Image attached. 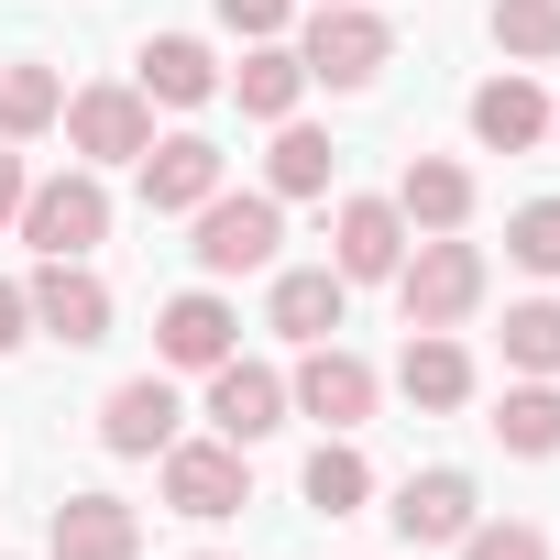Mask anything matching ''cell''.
I'll use <instances>...</instances> for the list:
<instances>
[{
  "mask_svg": "<svg viewBox=\"0 0 560 560\" xmlns=\"http://www.w3.org/2000/svg\"><path fill=\"white\" fill-rule=\"evenodd\" d=\"M396 308H407V330H451V319H472V308H483V242L429 231V242L396 264Z\"/></svg>",
  "mask_w": 560,
  "mask_h": 560,
  "instance_id": "6da1fadb",
  "label": "cell"
},
{
  "mask_svg": "<svg viewBox=\"0 0 560 560\" xmlns=\"http://www.w3.org/2000/svg\"><path fill=\"white\" fill-rule=\"evenodd\" d=\"M275 242H287V198H264V187H253V198H231V187L198 198V242H187L198 275H264Z\"/></svg>",
  "mask_w": 560,
  "mask_h": 560,
  "instance_id": "7a4b0ae2",
  "label": "cell"
},
{
  "mask_svg": "<svg viewBox=\"0 0 560 560\" xmlns=\"http://www.w3.org/2000/svg\"><path fill=\"white\" fill-rule=\"evenodd\" d=\"M385 56H396V34H385V12H363V0H319V23H308V45H298V67H308L319 89H374Z\"/></svg>",
  "mask_w": 560,
  "mask_h": 560,
  "instance_id": "3957f363",
  "label": "cell"
},
{
  "mask_svg": "<svg viewBox=\"0 0 560 560\" xmlns=\"http://www.w3.org/2000/svg\"><path fill=\"white\" fill-rule=\"evenodd\" d=\"M154 462H165V505H176V516H198V527H220V516H242V505H253V472H242V451H231V440H165Z\"/></svg>",
  "mask_w": 560,
  "mask_h": 560,
  "instance_id": "277c9868",
  "label": "cell"
},
{
  "mask_svg": "<svg viewBox=\"0 0 560 560\" xmlns=\"http://www.w3.org/2000/svg\"><path fill=\"white\" fill-rule=\"evenodd\" d=\"M23 298H34V330H45V341H67V352L110 341V287H100V275H89L78 253H45Z\"/></svg>",
  "mask_w": 560,
  "mask_h": 560,
  "instance_id": "5b68a950",
  "label": "cell"
},
{
  "mask_svg": "<svg viewBox=\"0 0 560 560\" xmlns=\"http://www.w3.org/2000/svg\"><path fill=\"white\" fill-rule=\"evenodd\" d=\"M56 121H67V143L89 165H143V143H154V100L143 89H78Z\"/></svg>",
  "mask_w": 560,
  "mask_h": 560,
  "instance_id": "8992f818",
  "label": "cell"
},
{
  "mask_svg": "<svg viewBox=\"0 0 560 560\" xmlns=\"http://www.w3.org/2000/svg\"><path fill=\"white\" fill-rule=\"evenodd\" d=\"M209 429L231 440V451H253V440H275V429H287V374H275V363H209Z\"/></svg>",
  "mask_w": 560,
  "mask_h": 560,
  "instance_id": "52a82bcc",
  "label": "cell"
},
{
  "mask_svg": "<svg viewBox=\"0 0 560 560\" xmlns=\"http://www.w3.org/2000/svg\"><path fill=\"white\" fill-rule=\"evenodd\" d=\"M110 231V198H100V176L78 165V176H45V187H23V242L34 253H89Z\"/></svg>",
  "mask_w": 560,
  "mask_h": 560,
  "instance_id": "ba28073f",
  "label": "cell"
},
{
  "mask_svg": "<svg viewBox=\"0 0 560 560\" xmlns=\"http://www.w3.org/2000/svg\"><path fill=\"white\" fill-rule=\"evenodd\" d=\"M287 407H298V418H319V429H363V418H374V363H363V352H341V341H308V363H298Z\"/></svg>",
  "mask_w": 560,
  "mask_h": 560,
  "instance_id": "9c48e42d",
  "label": "cell"
},
{
  "mask_svg": "<svg viewBox=\"0 0 560 560\" xmlns=\"http://www.w3.org/2000/svg\"><path fill=\"white\" fill-rule=\"evenodd\" d=\"M330 264H341V287L396 275V264H407V220H396V198H341V220H330Z\"/></svg>",
  "mask_w": 560,
  "mask_h": 560,
  "instance_id": "30bf717a",
  "label": "cell"
},
{
  "mask_svg": "<svg viewBox=\"0 0 560 560\" xmlns=\"http://www.w3.org/2000/svg\"><path fill=\"white\" fill-rule=\"evenodd\" d=\"M198 198H220V143H209V132H165V143H143V209L176 220V209H198Z\"/></svg>",
  "mask_w": 560,
  "mask_h": 560,
  "instance_id": "8fae6325",
  "label": "cell"
},
{
  "mask_svg": "<svg viewBox=\"0 0 560 560\" xmlns=\"http://www.w3.org/2000/svg\"><path fill=\"white\" fill-rule=\"evenodd\" d=\"M45 549L56 560H143V516L121 494H67L56 527H45Z\"/></svg>",
  "mask_w": 560,
  "mask_h": 560,
  "instance_id": "7c38bea8",
  "label": "cell"
},
{
  "mask_svg": "<svg viewBox=\"0 0 560 560\" xmlns=\"http://www.w3.org/2000/svg\"><path fill=\"white\" fill-rule=\"evenodd\" d=\"M385 516H396V538H418V549H451V538L472 527V472H451V462H440V472H407Z\"/></svg>",
  "mask_w": 560,
  "mask_h": 560,
  "instance_id": "4fadbf2b",
  "label": "cell"
},
{
  "mask_svg": "<svg viewBox=\"0 0 560 560\" xmlns=\"http://www.w3.org/2000/svg\"><path fill=\"white\" fill-rule=\"evenodd\" d=\"M100 440H110L121 462H154V451L176 440V385H165V374H132V385H110V407H100Z\"/></svg>",
  "mask_w": 560,
  "mask_h": 560,
  "instance_id": "5bb4252c",
  "label": "cell"
},
{
  "mask_svg": "<svg viewBox=\"0 0 560 560\" xmlns=\"http://www.w3.org/2000/svg\"><path fill=\"white\" fill-rule=\"evenodd\" d=\"M472 143H483V154H527V143H549V100H538L527 78H483V89H472Z\"/></svg>",
  "mask_w": 560,
  "mask_h": 560,
  "instance_id": "9a60e30c",
  "label": "cell"
},
{
  "mask_svg": "<svg viewBox=\"0 0 560 560\" xmlns=\"http://www.w3.org/2000/svg\"><path fill=\"white\" fill-rule=\"evenodd\" d=\"M341 308H352L341 264H298V275H275V330H287V341H330Z\"/></svg>",
  "mask_w": 560,
  "mask_h": 560,
  "instance_id": "2e32d148",
  "label": "cell"
},
{
  "mask_svg": "<svg viewBox=\"0 0 560 560\" xmlns=\"http://www.w3.org/2000/svg\"><path fill=\"white\" fill-rule=\"evenodd\" d=\"M396 385H407V407H462V396H472V352H462L451 330H407Z\"/></svg>",
  "mask_w": 560,
  "mask_h": 560,
  "instance_id": "e0dca14e",
  "label": "cell"
},
{
  "mask_svg": "<svg viewBox=\"0 0 560 560\" xmlns=\"http://www.w3.org/2000/svg\"><path fill=\"white\" fill-rule=\"evenodd\" d=\"M396 220H407V231H462V220H472V176L440 165V154H418V165L396 176Z\"/></svg>",
  "mask_w": 560,
  "mask_h": 560,
  "instance_id": "ac0fdd59",
  "label": "cell"
},
{
  "mask_svg": "<svg viewBox=\"0 0 560 560\" xmlns=\"http://www.w3.org/2000/svg\"><path fill=\"white\" fill-rule=\"evenodd\" d=\"M154 352L165 363H187V374H209V363H231V308L198 287V298H176L165 319H154Z\"/></svg>",
  "mask_w": 560,
  "mask_h": 560,
  "instance_id": "d6986e66",
  "label": "cell"
},
{
  "mask_svg": "<svg viewBox=\"0 0 560 560\" xmlns=\"http://www.w3.org/2000/svg\"><path fill=\"white\" fill-rule=\"evenodd\" d=\"M143 100H176V110L220 100V67H209V45H198V34H154V45H143Z\"/></svg>",
  "mask_w": 560,
  "mask_h": 560,
  "instance_id": "ffe728a7",
  "label": "cell"
},
{
  "mask_svg": "<svg viewBox=\"0 0 560 560\" xmlns=\"http://www.w3.org/2000/svg\"><path fill=\"white\" fill-rule=\"evenodd\" d=\"M494 440H505L516 462H549V451H560V385H549V374L505 385V407H494Z\"/></svg>",
  "mask_w": 560,
  "mask_h": 560,
  "instance_id": "44dd1931",
  "label": "cell"
},
{
  "mask_svg": "<svg viewBox=\"0 0 560 560\" xmlns=\"http://www.w3.org/2000/svg\"><path fill=\"white\" fill-rule=\"evenodd\" d=\"M330 132H308V121H287L275 132V154H264V198H330Z\"/></svg>",
  "mask_w": 560,
  "mask_h": 560,
  "instance_id": "7402d4cb",
  "label": "cell"
},
{
  "mask_svg": "<svg viewBox=\"0 0 560 560\" xmlns=\"http://www.w3.org/2000/svg\"><path fill=\"white\" fill-rule=\"evenodd\" d=\"M298 89H308V67H298L287 45H253V56L231 67V100H242L253 121H287V110H298Z\"/></svg>",
  "mask_w": 560,
  "mask_h": 560,
  "instance_id": "603a6c76",
  "label": "cell"
},
{
  "mask_svg": "<svg viewBox=\"0 0 560 560\" xmlns=\"http://www.w3.org/2000/svg\"><path fill=\"white\" fill-rule=\"evenodd\" d=\"M56 110H67L56 67H0V143H34V132H56Z\"/></svg>",
  "mask_w": 560,
  "mask_h": 560,
  "instance_id": "cb8c5ba5",
  "label": "cell"
},
{
  "mask_svg": "<svg viewBox=\"0 0 560 560\" xmlns=\"http://www.w3.org/2000/svg\"><path fill=\"white\" fill-rule=\"evenodd\" d=\"M363 494H374V472H363V451H352V440L330 429V440L308 451V505H319V516H352Z\"/></svg>",
  "mask_w": 560,
  "mask_h": 560,
  "instance_id": "d4e9b609",
  "label": "cell"
},
{
  "mask_svg": "<svg viewBox=\"0 0 560 560\" xmlns=\"http://www.w3.org/2000/svg\"><path fill=\"white\" fill-rule=\"evenodd\" d=\"M494 45L527 56V67H549L560 56V0H494Z\"/></svg>",
  "mask_w": 560,
  "mask_h": 560,
  "instance_id": "484cf974",
  "label": "cell"
},
{
  "mask_svg": "<svg viewBox=\"0 0 560 560\" xmlns=\"http://www.w3.org/2000/svg\"><path fill=\"white\" fill-rule=\"evenodd\" d=\"M505 363H516V374H560V308H549V298L505 308Z\"/></svg>",
  "mask_w": 560,
  "mask_h": 560,
  "instance_id": "4316f807",
  "label": "cell"
},
{
  "mask_svg": "<svg viewBox=\"0 0 560 560\" xmlns=\"http://www.w3.org/2000/svg\"><path fill=\"white\" fill-rule=\"evenodd\" d=\"M505 253H516L527 275H560V198H527V209L505 220Z\"/></svg>",
  "mask_w": 560,
  "mask_h": 560,
  "instance_id": "83f0119b",
  "label": "cell"
},
{
  "mask_svg": "<svg viewBox=\"0 0 560 560\" xmlns=\"http://www.w3.org/2000/svg\"><path fill=\"white\" fill-rule=\"evenodd\" d=\"M451 549H462V560H549V538H538V527H516V516H505V527H483V516H472Z\"/></svg>",
  "mask_w": 560,
  "mask_h": 560,
  "instance_id": "f1b7e54d",
  "label": "cell"
},
{
  "mask_svg": "<svg viewBox=\"0 0 560 560\" xmlns=\"http://www.w3.org/2000/svg\"><path fill=\"white\" fill-rule=\"evenodd\" d=\"M287 12H298V0H220V23H231L242 45H275V34H287Z\"/></svg>",
  "mask_w": 560,
  "mask_h": 560,
  "instance_id": "f546056e",
  "label": "cell"
},
{
  "mask_svg": "<svg viewBox=\"0 0 560 560\" xmlns=\"http://www.w3.org/2000/svg\"><path fill=\"white\" fill-rule=\"evenodd\" d=\"M23 330H34V298H23V287H0V352H12Z\"/></svg>",
  "mask_w": 560,
  "mask_h": 560,
  "instance_id": "4dcf8cb0",
  "label": "cell"
},
{
  "mask_svg": "<svg viewBox=\"0 0 560 560\" xmlns=\"http://www.w3.org/2000/svg\"><path fill=\"white\" fill-rule=\"evenodd\" d=\"M0 220H23V154L0 143Z\"/></svg>",
  "mask_w": 560,
  "mask_h": 560,
  "instance_id": "1f68e13d",
  "label": "cell"
},
{
  "mask_svg": "<svg viewBox=\"0 0 560 560\" xmlns=\"http://www.w3.org/2000/svg\"><path fill=\"white\" fill-rule=\"evenodd\" d=\"M549 143H560V100H549Z\"/></svg>",
  "mask_w": 560,
  "mask_h": 560,
  "instance_id": "d6a6232c",
  "label": "cell"
},
{
  "mask_svg": "<svg viewBox=\"0 0 560 560\" xmlns=\"http://www.w3.org/2000/svg\"><path fill=\"white\" fill-rule=\"evenodd\" d=\"M198 560H220V549H198Z\"/></svg>",
  "mask_w": 560,
  "mask_h": 560,
  "instance_id": "836d02e7",
  "label": "cell"
}]
</instances>
